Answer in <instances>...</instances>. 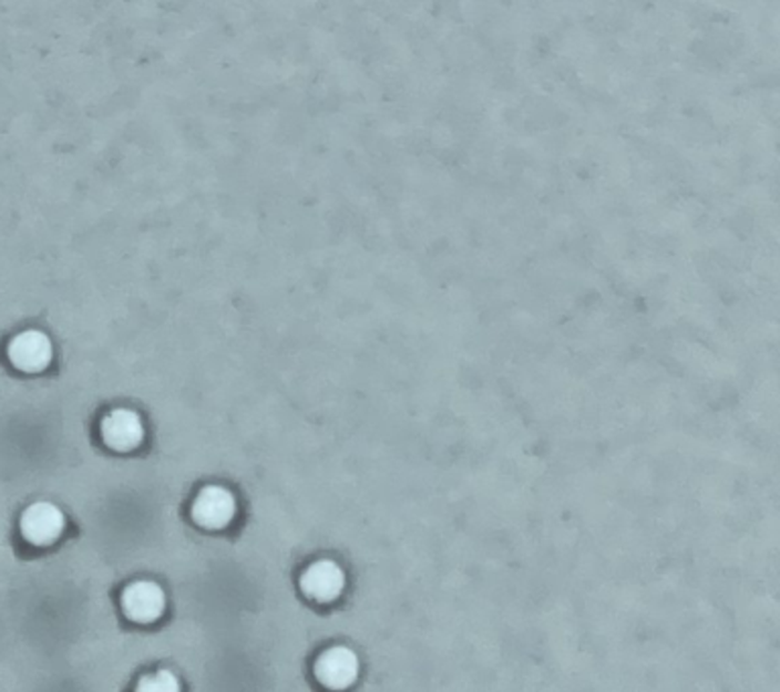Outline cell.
<instances>
[{"instance_id":"1","label":"cell","mask_w":780,"mask_h":692,"mask_svg":"<svg viewBox=\"0 0 780 692\" xmlns=\"http://www.w3.org/2000/svg\"><path fill=\"white\" fill-rule=\"evenodd\" d=\"M65 528L63 512L51 502H37L23 512L21 535L27 543L45 547L60 538Z\"/></svg>"},{"instance_id":"2","label":"cell","mask_w":780,"mask_h":692,"mask_svg":"<svg viewBox=\"0 0 780 692\" xmlns=\"http://www.w3.org/2000/svg\"><path fill=\"white\" fill-rule=\"evenodd\" d=\"M100 435L110 450H136L145 438V425L131 409H114L100 423Z\"/></svg>"},{"instance_id":"3","label":"cell","mask_w":780,"mask_h":692,"mask_svg":"<svg viewBox=\"0 0 780 692\" xmlns=\"http://www.w3.org/2000/svg\"><path fill=\"white\" fill-rule=\"evenodd\" d=\"M192 514L204 528H224L236 516V498L230 489L222 486H207L195 496Z\"/></svg>"},{"instance_id":"4","label":"cell","mask_w":780,"mask_h":692,"mask_svg":"<svg viewBox=\"0 0 780 692\" xmlns=\"http://www.w3.org/2000/svg\"><path fill=\"white\" fill-rule=\"evenodd\" d=\"M358 672H360V660L356 657V652L346 645L329 648L328 652L317 658V681L329 689L340 691L350 686L358 679Z\"/></svg>"},{"instance_id":"5","label":"cell","mask_w":780,"mask_h":692,"mask_svg":"<svg viewBox=\"0 0 780 692\" xmlns=\"http://www.w3.org/2000/svg\"><path fill=\"white\" fill-rule=\"evenodd\" d=\"M9 360L23 372H39L48 368L53 358V345L43 331L29 329L12 338L9 343Z\"/></svg>"},{"instance_id":"6","label":"cell","mask_w":780,"mask_h":692,"mask_svg":"<svg viewBox=\"0 0 780 692\" xmlns=\"http://www.w3.org/2000/svg\"><path fill=\"white\" fill-rule=\"evenodd\" d=\"M165 603V591L155 581H134L122 593V609L134 621L158 620Z\"/></svg>"},{"instance_id":"7","label":"cell","mask_w":780,"mask_h":692,"mask_svg":"<svg viewBox=\"0 0 780 692\" xmlns=\"http://www.w3.org/2000/svg\"><path fill=\"white\" fill-rule=\"evenodd\" d=\"M346 587V572L333 560H317L301 575L305 596L316 601H333Z\"/></svg>"},{"instance_id":"8","label":"cell","mask_w":780,"mask_h":692,"mask_svg":"<svg viewBox=\"0 0 780 692\" xmlns=\"http://www.w3.org/2000/svg\"><path fill=\"white\" fill-rule=\"evenodd\" d=\"M134 692H182V684L171 670H157L143 676Z\"/></svg>"}]
</instances>
